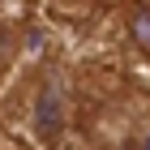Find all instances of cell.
Listing matches in <instances>:
<instances>
[{"label":"cell","mask_w":150,"mask_h":150,"mask_svg":"<svg viewBox=\"0 0 150 150\" xmlns=\"http://www.w3.org/2000/svg\"><path fill=\"white\" fill-rule=\"evenodd\" d=\"M30 129L43 146H56L60 133L69 129V90L60 86L56 77H43L35 86V99H30Z\"/></svg>","instance_id":"1"},{"label":"cell","mask_w":150,"mask_h":150,"mask_svg":"<svg viewBox=\"0 0 150 150\" xmlns=\"http://www.w3.org/2000/svg\"><path fill=\"white\" fill-rule=\"evenodd\" d=\"M125 30H129V43L150 60V4H133L125 13Z\"/></svg>","instance_id":"2"},{"label":"cell","mask_w":150,"mask_h":150,"mask_svg":"<svg viewBox=\"0 0 150 150\" xmlns=\"http://www.w3.org/2000/svg\"><path fill=\"white\" fill-rule=\"evenodd\" d=\"M129 150H150V116H142L133 133H129Z\"/></svg>","instance_id":"3"},{"label":"cell","mask_w":150,"mask_h":150,"mask_svg":"<svg viewBox=\"0 0 150 150\" xmlns=\"http://www.w3.org/2000/svg\"><path fill=\"white\" fill-rule=\"evenodd\" d=\"M52 4H56V9H90L94 0H52Z\"/></svg>","instance_id":"4"},{"label":"cell","mask_w":150,"mask_h":150,"mask_svg":"<svg viewBox=\"0 0 150 150\" xmlns=\"http://www.w3.org/2000/svg\"><path fill=\"white\" fill-rule=\"evenodd\" d=\"M22 4H39V0H22Z\"/></svg>","instance_id":"5"}]
</instances>
